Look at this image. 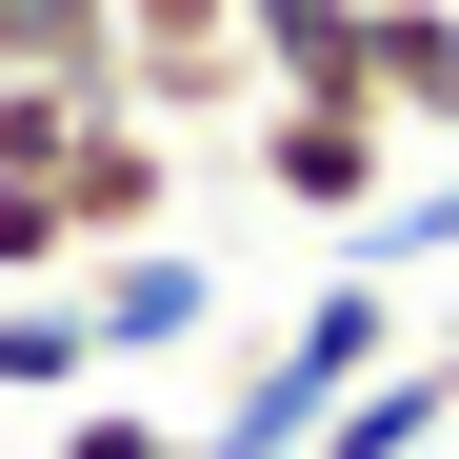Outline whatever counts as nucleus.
<instances>
[{
  "label": "nucleus",
  "mask_w": 459,
  "mask_h": 459,
  "mask_svg": "<svg viewBox=\"0 0 459 459\" xmlns=\"http://www.w3.org/2000/svg\"><path fill=\"white\" fill-rule=\"evenodd\" d=\"M200 40H240V0H120V60H200Z\"/></svg>",
  "instance_id": "obj_13"
},
{
  "label": "nucleus",
  "mask_w": 459,
  "mask_h": 459,
  "mask_svg": "<svg viewBox=\"0 0 459 459\" xmlns=\"http://www.w3.org/2000/svg\"><path fill=\"white\" fill-rule=\"evenodd\" d=\"M81 120H120V100H81V81H0V180H60V160H81Z\"/></svg>",
  "instance_id": "obj_9"
},
{
  "label": "nucleus",
  "mask_w": 459,
  "mask_h": 459,
  "mask_svg": "<svg viewBox=\"0 0 459 459\" xmlns=\"http://www.w3.org/2000/svg\"><path fill=\"white\" fill-rule=\"evenodd\" d=\"M379 359H400V280H379V260H340L320 299H280V320H260V359L220 379V420H200V459H299V439H320V420L359 400Z\"/></svg>",
  "instance_id": "obj_1"
},
{
  "label": "nucleus",
  "mask_w": 459,
  "mask_h": 459,
  "mask_svg": "<svg viewBox=\"0 0 459 459\" xmlns=\"http://www.w3.org/2000/svg\"><path fill=\"white\" fill-rule=\"evenodd\" d=\"M21 280H81V240H60V180H0V299Z\"/></svg>",
  "instance_id": "obj_12"
},
{
  "label": "nucleus",
  "mask_w": 459,
  "mask_h": 459,
  "mask_svg": "<svg viewBox=\"0 0 459 459\" xmlns=\"http://www.w3.org/2000/svg\"><path fill=\"white\" fill-rule=\"evenodd\" d=\"M40 459H200V439H180L160 400H120V379H100V400H60V439H40Z\"/></svg>",
  "instance_id": "obj_11"
},
{
  "label": "nucleus",
  "mask_w": 459,
  "mask_h": 459,
  "mask_svg": "<svg viewBox=\"0 0 459 459\" xmlns=\"http://www.w3.org/2000/svg\"><path fill=\"white\" fill-rule=\"evenodd\" d=\"M60 240H81V260L180 240V140H160V120H81V160H60Z\"/></svg>",
  "instance_id": "obj_3"
},
{
  "label": "nucleus",
  "mask_w": 459,
  "mask_h": 459,
  "mask_svg": "<svg viewBox=\"0 0 459 459\" xmlns=\"http://www.w3.org/2000/svg\"><path fill=\"white\" fill-rule=\"evenodd\" d=\"M420 359H439V379H459V280H439V320H420Z\"/></svg>",
  "instance_id": "obj_14"
},
{
  "label": "nucleus",
  "mask_w": 459,
  "mask_h": 459,
  "mask_svg": "<svg viewBox=\"0 0 459 459\" xmlns=\"http://www.w3.org/2000/svg\"><path fill=\"white\" fill-rule=\"evenodd\" d=\"M359 100L400 140H459V0H359Z\"/></svg>",
  "instance_id": "obj_4"
},
{
  "label": "nucleus",
  "mask_w": 459,
  "mask_h": 459,
  "mask_svg": "<svg viewBox=\"0 0 459 459\" xmlns=\"http://www.w3.org/2000/svg\"><path fill=\"white\" fill-rule=\"evenodd\" d=\"M0 400H100V299L81 280H21V299H0Z\"/></svg>",
  "instance_id": "obj_6"
},
{
  "label": "nucleus",
  "mask_w": 459,
  "mask_h": 459,
  "mask_svg": "<svg viewBox=\"0 0 459 459\" xmlns=\"http://www.w3.org/2000/svg\"><path fill=\"white\" fill-rule=\"evenodd\" d=\"M240 160H260V200L320 220V240H379V200H400V120H379V100H260Z\"/></svg>",
  "instance_id": "obj_2"
},
{
  "label": "nucleus",
  "mask_w": 459,
  "mask_h": 459,
  "mask_svg": "<svg viewBox=\"0 0 459 459\" xmlns=\"http://www.w3.org/2000/svg\"><path fill=\"white\" fill-rule=\"evenodd\" d=\"M439 420H459V379H439V359H379V379H359V400L299 439V459H420Z\"/></svg>",
  "instance_id": "obj_8"
},
{
  "label": "nucleus",
  "mask_w": 459,
  "mask_h": 459,
  "mask_svg": "<svg viewBox=\"0 0 459 459\" xmlns=\"http://www.w3.org/2000/svg\"><path fill=\"white\" fill-rule=\"evenodd\" d=\"M379 260H400V280H459V140H439L400 200H379Z\"/></svg>",
  "instance_id": "obj_10"
},
{
  "label": "nucleus",
  "mask_w": 459,
  "mask_h": 459,
  "mask_svg": "<svg viewBox=\"0 0 459 459\" xmlns=\"http://www.w3.org/2000/svg\"><path fill=\"white\" fill-rule=\"evenodd\" d=\"M0 81H81V100H120V0H0Z\"/></svg>",
  "instance_id": "obj_7"
},
{
  "label": "nucleus",
  "mask_w": 459,
  "mask_h": 459,
  "mask_svg": "<svg viewBox=\"0 0 459 459\" xmlns=\"http://www.w3.org/2000/svg\"><path fill=\"white\" fill-rule=\"evenodd\" d=\"M81 299H100V359H200V340H220V280H200L180 240H140V260H81Z\"/></svg>",
  "instance_id": "obj_5"
}]
</instances>
